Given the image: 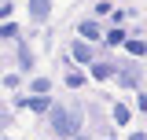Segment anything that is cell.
Instances as JSON below:
<instances>
[{
	"label": "cell",
	"mask_w": 147,
	"mask_h": 140,
	"mask_svg": "<svg viewBox=\"0 0 147 140\" xmlns=\"http://www.w3.org/2000/svg\"><path fill=\"white\" fill-rule=\"evenodd\" d=\"M107 41H110V44H121V41H125V33H121V30H110Z\"/></svg>",
	"instance_id": "cell-11"
},
{
	"label": "cell",
	"mask_w": 147,
	"mask_h": 140,
	"mask_svg": "<svg viewBox=\"0 0 147 140\" xmlns=\"http://www.w3.org/2000/svg\"><path fill=\"white\" fill-rule=\"evenodd\" d=\"M92 74H96L99 81H107V77H110V74H114V70H110L107 63H92Z\"/></svg>",
	"instance_id": "cell-6"
},
{
	"label": "cell",
	"mask_w": 147,
	"mask_h": 140,
	"mask_svg": "<svg viewBox=\"0 0 147 140\" xmlns=\"http://www.w3.org/2000/svg\"><path fill=\"white\" fill-rule=\"evenodd\" d=\"M48 114H52V125H55L59 137H74V133L81 129V111H77V107H74V111L70 107H52Z\"/></svg>",
	"instance_id": "cell-1"
},
{
	"label": "cell",
	"mask_w": 147,
	"mask_h": 140,
	"mask_svg": "<svg viewBox=\"0 0 147 140\" xmlns=\"http://www.w3.org/2000/svg\"><path fill=\"white\" fill-rule=\"evenodd\" d=\"M0 37H7V41H11V37H18V26H15V22H7V26L0 30Z\"/></svg>",
	"instance_id": "cell-9"
},
{
	"label": "cell",
	"mask_w": 147,
	"mask_h": 140,
	"mask_svg": "<svg viewBox=\"0 0 147 140\" xmlns=\"http://www.w3.org/2000/svg\"><path fill=\"white\" fill-rule=\"evenodd\" d=\"M33 92L37 96H48V81H33Z\"/></svg>",
	"instance_id": "cell-12"
},
{
	"label": "cell",
	"mask_w": 147,
	"mask_h": 140,
	"mask_svg": "<svg viewBox=\"0 0 147 140\" xmlns=\"http://www.w3.org/2000/svg\"><path fill=\"white\" fill-rule=\"evenodd\" d=\"M66 85H70V88H77V85H85V74H77V70H74L70 77H66Z\"/></svg>",
	"instance_id": "cell-8"
},
{
	"label": "cell",
	"mask_w": 147,
	"mask_h": 140,
	"mask_svg": "<svg viewBox=\"0 0 147 140\" xmlns=\"http://www.w3.org/2000/svg\"><path fill=\"white\" fill-rule=\"evenodd\" d=\"M132 140H147V137H144V133H132Z\"/></svg>",
	"instance_id": "cell-13"
},
{
	"label": "cell",
	"mask_w": 147,
	"mask_h": 140,
	"mask_svg": "<svg viewBox=\"0 0 147 140\" xmlns=\"http://www.w3.org/2000/svg\"><path fill=\"white\" fill-rule=\"evenodd\" d=\"M114 122H118V125H129V107H114Z\"/></svg>",
	"instance_id": "cell-7"
},
{
	"label": "cell",
	"mask_w": 147,
	"mask_h": 140,
	"mask_svg": "<svg viewBox=\"0 0 147 140\" xmlns=\"http://www.w3.org/2000/svg\"><path fill=\"white\" fill-rule=\"evenodd\" d=\"M99 33H103V30H99L96 22H81V37H88V41H96Z\"/></svg>",
	"instance_id": "cell-4"
},
{
	"label": "cell",
	"mask_w": 147,
	"mask_h": 140,
	"mask_svg": "<svg viewBox=\"0 0 147 140\" xmlns=\"http://www.w3.org/2000/svg\"><path fill=\"white\" fill-rule=\"evenodd\" d=\"M125 48H129V52H132V55H144V41H129Z\"/></svg>",
	"instance_id": "cell-10"
},
{
	"label": "cell",
	"mask_w": 147,
	"mask_h": 140,
	"mask_svg": "<svg viewBox=\"0 0 147 140\" xmlns=\"http://www.w3.org/2000/svg\"><path fill=\"white\" fill-rule=\"evenodd\" d=\"M70 52H74V59H77V63H92V48L85 44V41H77Z\"/></svg>",
	"instance_id": "cell-3"
},
{
	"label": "cell",
	"mask_w": 147,
	"mask_h": 140,
	"mask_svg": "<svg viewBox=\"0 0 147 140\" xmlns=\"http://www.w3.org/2000/svg\"><path fill=\"white\" fill-rule=\"evenodd\" d=\"M48 11H52V4H48V0H30V15H33L37 22H44Z\"/></svg>",
	"instance_id": "cell-2"
},
{
	"label": "cell",
	"mask_w": 147,
	"mask_h": 140,
	"mask_svg": "<svg viewBox=\"0 0 147 140\" xmlns=\"http://www.w3.org/2000/svg\"><path fill=\"white\" fill-rule=\"evenodd\" d=\"M22 107H30V111H48V96H33V100H26Z\"/></svg>",
	"instance_id": "cell-5"
}]
</instances>
